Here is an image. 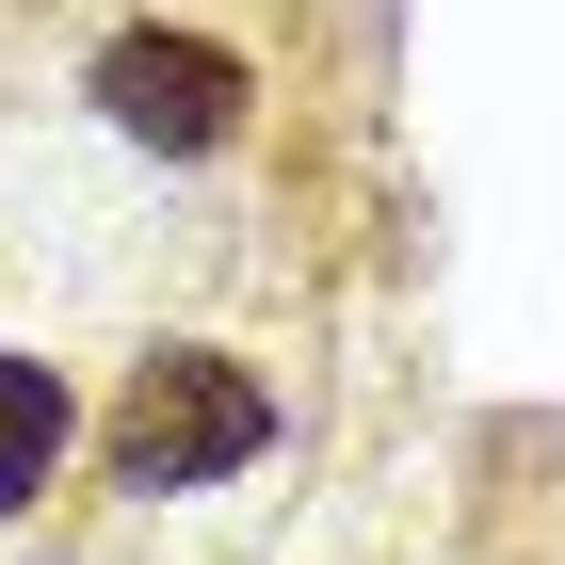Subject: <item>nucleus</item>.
Instances as JSON below:
<instances>
[{
  "label": "nucleus",
  "instance_id": "1",
  "mask_svg": "<svg viewBox=\"0 0 565 565\" xmlns=\"http://www.w3.org/2000/svg\"><path fill=\"white\" fill-rule=\"evenodd\" d=\"M259 452H275V388L226 340L130 355V388H114V420H97V484H114V501H194V484L259 469Z\"/></svg>",
  "mask_w": 565,
  "mask_h": 565
},
{
  "label": "nucleus",
  "instance_id": "3",
  "mask_svg": "<svg viewBox=\"0 0 565 565\" xmlns=\"http://www.w3.org/2000/svg\"><path fill=\"white\" fill-rule=\"evenodd\" d=\"M65 436H82L65 372H49V355H0V518H33V501H49V469H65Z\"/></svg>",
  "mask_w": 565,
  "mask_h": 565
},
{
  "label": "nucleus",
  "instance_id": "2",
  "mask_svg": "<svg viewBox=\"0 0 565 565\" xmlns=\"http://www.w3.org/2000/svg\"><path fill=\"white\" fill-rule=\"evenodd\" d=\"M97 114L130 146H162V162H211V146H243V114H259V65L226 33H162V17H146V33L97 49Z\"/></svg>",
  "mask_w": 565,
  "mask_h": 565
}]
</instances>
